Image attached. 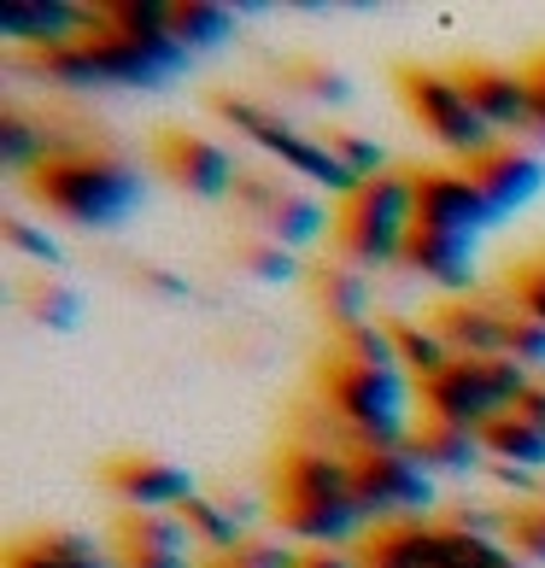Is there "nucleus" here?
I'll return each mask as SVG.
<instances>
[{
    "label": "nucleus",
    "mask_w": 545,
    "mask_h": 568,
    "mask_svg": "<svg viewBox=\"0 0 545 568\" xmlns=\"http://www.w3.org/2000/svg\"><path fill=\"white\" fill-rule=\"evenodd\" d=\"M30 305H36V317L53 323V328H71L77 323V293H65V287H41Z\"/></svg>",
    "instance_id": "obj_36"
},
{
    "label": "nucleus",
    "mask_w": 545,
    "mask_h": 568,
    "mask_svg": "<svg viewBox=\"0 0 545 568\" xmlns=\"http://www.w3.org/2000/svg\"><path fill=\"white\" fill-rule=\"evenodd\" d=\"M205 568H253L246 557H218V562H205Z\"/></svg>",
    "instance_id": "obj_42"
},
{
    "label": "nucleus",
    "mask_w": 545,
    "mask_h": 568,
    "mask_svg": "<svg viewBox=\"0 0 545 568\" xmlns=\"http://www.w3.org/2000/svg\"><path fill=\"white\" fill-rule=\"evenodd\" d=\"M305 282H311V293H317V305H323V317H329L334 334H352V328L375 323V311H370V276H364L359 264H346V258L311 264Z\"/></svg>",
    "instance_id": "obj_17"
},
{
    "label": "nucleus",
    "mask_w": 545,
    "mask_h": 568,
    "mask_svg": "<svg viewBox=\"0 0 545 568\" xmlns=\"http://www.w3.org/2000/svg\"><path fill=\"white\" fill-rule=\"evenodd\" d=\"M107 493L123 504V516H171L194 498V480H188V469H176V463L135 452V457H118L107 469Z\"/></svg>",
    "instance_id": "obj_12"
},
{
    "label": "nucleus",
    "mask_w": 545,
    "mask_h": 568,
    "mask_svg": "<svg viewBox=\"0 0 545 568\" xmlns=\"http://www.w3.org/2000/svg\"><path fill=\"white\" fill-rule=\"evenodd\" d=\"M393 334H400L405 375H411L416 387H428L440 369H452V364H457V352L446 346V334H440L434 323H405V317H393Z\"/></svg>",
    "instance_id": "obj_23"
},
{
    "label": "nucleus",
    "mask_w": 545,
    "mask_h": 568,
    "mask_svg": "<svg viewBox=\"0 0 545 568\" xmlns=\"http://www.w3.org/2000/svg\"><path fill=\"white\" fill-rule=\"evenodd\" d=\"M329 146L346 159V171H352V176H364V182H370V176H382V171H393V164H387V153H382V141H370V135L329 130Z\"/></svg>",
    "instance_id": "obj_31"
},
{
    "label": "nucleus",
    "mask_w": 545,
    "mask_h": 568,
    "mask_svg": "<svg viewBox=\"0 0 545 568\" xmlns=\"http://www.w3.org/2000/svg\"><path fill=\"white\" fill-rule=\"evenodd\" d=\"M505 357H516L528 375H545V323L522 317L516 305H511V346H505Z\"/></svg>",
    "instance_id": "obj_32"
},
{
    "label": "nucleus",
    "mask_w": 545,
    "mask_h": 568,
    "mask_svg": "<svg viewBox=\"0 0 545 568\" xmlns=\"http://www.w3.org/2000/svg\"><path fill=\"white\" fill-rule=\"evenodd\" d=\"M475 100V112L498 130V141L516 135H539V100H534V77L528 71H505V65H470L457 71Z\"/></svg>",
    "instance_id": "obj_11"
},
{
    "label": "nucleus",
    "mask_w": 545,
    "mask_h": 568,
    "mask_svg": "<svg viewBox=\"0 0 545 568\" xmlns=\"http://www.w3.org/2000/svg\"><path fill=\"white\" fill-rule=\"evenodd\" d=\"M516 416H528L534 428H545V375H539V382H534L528 393H522V405H516Z\"/></svg>",
    "instance_id": "obj_39"
},
{
    "label": "nucleus",
    "mask_w": 545,
    "mask_h": 568,
    "mask_svg": "<svg viewBox=\"0 0 545 568\" xmlns=\"http://www.w3.org/2000/svg\"><path fill=\"white\" fill-rule=\"evenodd\" d=\"M539 375H528L516 357H457L452 369H440L423 393V416L428 423H446V428H470V434H487L493 423L522 405Z\"/></svg>",
    "instance_id": "obj_5"
},
{
    "label": "nucleus",
    "mask_w": 545,
    "mask_h": 568,
    "mask_svg": "<svg viewBox=\"0 0 545 568\" xmlns=\"http://www.w3.org/2000/svg\"><path fill=\"white\" fill-rule=\"evenodd\" d=\"M411 393L416 382L400 369H359L346 357L323 364V398L329 416L341 423L346 452H405L411 446Z\"/></svg>",
    "instance_id": "obj_2"
},
{
    "label": "nucleus",
    "mask_w": 545,
    "mask_h": 568,
    "mask_svg": "<svg viewBox=\"0 0 545 568\" xmlns=\"http://www.w3.org/2000/svg\"><path fill=\"white\" fill-rule=\"evenodd\" d=\"M118 568H200L182 551H118Z\"/></svg>",
    "instance_id": "obj_37"
},
{
    "label": "nucleus",
    "mask_w": 545,
    "mask_h": 568,
    "mask_svg": "<svg viewBox=\"0 0 545 568\" xmlns=\"http://www.w3.org/2000/svg\"><path fill=\"white\" fill-rule=\"evenodd\" d=\"M493 223L498 212L487 205V194L475 187L470 171H416V229L481 241Z\"/></svg>",
    "instance_id": "obj_9"
},
{
    "label": "nucleus",
    "mask_w": 545,
    "mask_h": 568,
    "mask_svg": "<svg viewBox=\"0 0 545 568\" xmlns=\"http://www.w3.org/2000/svg\"><path fill=\"white\" fill-rule=\"evenodd\" d=\"M7 568H118V551L94 545L89 534H36L12 545Z\"/></svg>",
    "instance_id": "obj_22"
},
{
    "label": "nucleus",
    "mask_w": 545,
    "mask_h": 568,
    "mask_svg": "<svg viewBox=\"0 0 545 568\" xmlns=\"http://www.w3.org/2000/svg\"><path fill=\"white\" fill-rule=\"evenodd\" d=\"M0 41H18V48L59 53L89 41V7H71V0H0Z\"/></svg>",
    "instance_id": "obj_14"
},
{
    "label": "nucleus",
    "mask_w": 545,
    "mask_h": 568,
    "mask_svg": "<svg viewBox=\"0 0 545 568\" xmlns=\"http://www.w3.org/2000/svg\"><path fill=\"white\" fill-rule=\"evenodd\" d=\"M36 71L48 77V82H59V89H107V82H100L94 53H89V41H77V48H59V53H41Z\"/></svg>",
    "instance_id": "obj_29"
},
{
    "label": "nucleus",
    "mask_w": 545,
    "mask_h": 568,
    "mask_svg": "<svg viewBox=\"0 0 545 568\" xmlns=\"http://www.w3.org/2000/svg\"><path fill=\"white\" fill-rule=\"evenodd\" d=\"M440 521H393V528H370L352 551L364 568H428Z\"/></svg>",
    "instance_id": "obj_19"
},
{
    "label": "nucleus",
    "mask_w": 545,
    "mask_h": 568,
    "mask_svg": "<svg viewBox=\"0 0 545 568\" xmlns=\"http://www.w3.org/2000/svg\"><path fill=\"white\" fill-rule=\"evenodd\" d=\"M400 94H405L411 118L423 123L446 153L464 159V164L487 159L498 146V130L475 112V100H470V89H464V77H457V71H416L411 65V71H400Z\"/></svg>",
    "instance_id": "obj_6"
},
{
    "label": "nucleus",
    "mask_w": 545,
    "mask_h": 568,
    "mask_svg": "<svg viewBox=\"0 0 545 568\" xmlns=\"http://www.w3.org/2000/svg\"><path fill=\"white\" fill-rule=\"evenodd\" d=\"M246 270L264 282H300L305 270H300V252H287L276 241H259V246H246Z\"/></svg>",
    "instance_id": "obj_33"
},
{
    "label": "nucleus",
    "mask_w": 545,
    "mask_h": 568,
    "mask_svg": "<svg viewBox=\"0 0 545 568\" xmlns=\"http://www.w3.org/2000/svg\"><path fill=\"white\" fill-rule=\"evenodd\" d=\"M305 89L317 94V100H346V82H341V71H305Z\"/></svg>",
    "instance_id": "obj_38"
},
{
    "label": "nucleus",
    "mask_w": 545,
    "mask_h": 568,
    "mask_svg": "<svg viewBox=\"0 0 545 568\" xmlns=\"http://www.w3.org/2000/svg\"><path fill=\"white\" fill-rule=\"evenodd\" d=\"M434 328L446 334L457 357H505L511 346V305L498 300H446Z\"/></svg>",
    "instance_id": "obj_16"
},
{
    "label": "nucleus",
    "mask_w": 545,
    "mask_h": 568,
    "mask_svg": "<svg viewBox=\"0 0 545 568\" xmlns=\"http://www.w3.org/2000/svg\"><path fill=\"white\" fill-rule=\"evenodd\" d=\"M411 452L428 463L434 475H475V469H487V439L470 434V428H446V423H428L423 416V428L411 434Z\"/></svg>",
    "instance_id": "obj_21"
},
{
    "label": "nucleus",
    "mask_w": 545,
    "mask_h": 568,
    "mask_svg": "<svg viewBox=\"0 0 545 568\" xmlns=\"http://www.w3.org/2000/svg\"><path fill=\"white\" fill-rule=\"evenodd\" d=\"M334 357H346V364H359V369H400L405 375V357H400V334H393V323H364V328L341 334Z\"/></svg>",
    "instance_id": "obj_27"
},
{
    "label": "nucleus",
    "mask_w": 545,
    "mask_h": 568,
    "mask_svg": "<svg viewBox=\"0 0 545 568\" xmlns=\"http://www.w3.org/2000/svg\"><path fill=\"white\" fill-rule=\"evenodd\" d=\"M300 568H364V562H359V551H305Z\"/></svg>",
    "instance_id": "obj_40"
},
{
    "label": "nucleus",
    "mask_w": 545,
    "mask_h": 568,
    "mask_svg": "<svg viewBox=\"0 0 545 568\" xmlns=\"http://www.w3.org/2000/svg\"><path fill=\"white\" fill-rule=\"evenodd\" d=\"M182 521H188V534H194V545L205 557H235L246 539V510H235V498H205V493H194L182 504Z\"/></svg>",
    "instance_id": "obj_20"
},
{
    "label": "nucleus",
    "mask_w": 545,
    "mask_h": 568,
    "mask_svg": "<svg viewBox=\"0 0 545 568\" xmlns=\"http://www.w3.org/2000/svg\"><path fill=\"white\" fill-rule=\"evenodd\" d=\"M89 24L135 41V48L153 53L171 77H182L188 59H194L182 48V36H176V7L171 0H112V7H89Z\"/></svg>",
    "instance_id": "obj_10"
},
{
    "label": "nucleus",
    "mask_w": 545,
    "mask_h": 568,
    "mask_svg": "<svg viewBox=\"0 0 545 568\" xmlns=\"http://www.w3.org/2000/svg\"><path fill=\"white\" fill-rule=\"evenodd\" d=\"M352 475H359V504H364L370 528L423 521L434 510V469L411 446L405 452H352Z\"/></svg>",
    "instance_id": "obj_8"
},
{
    "label": "nucleus",
    "mask_w": 545,
    "mask_h": 568,
    "mask_svg": "<svg viewBox=\"0 0 545 568\" xmlns=\"http://www.w3.org/2000/svg\"><path fill=\"white\" fill-rule=\"evenodd\" d=\"M246 212V223L259 229L264 241H276L287 252H300L323 235V229H334L329 217V200L317 194V187L293 182V176H276V171H246L235 176V194H229Z\"/></svg>",
    "instance_id": "obj_7"
},
{
    "label": "nucleus",
    "mask_w": 545,
    "mask_h": 568,
    "mask_svg": "<svg viewBox=\"0 0 545 568\" xmlns=\"http://www.w3.org/2000/svg\"><path fill=\"white\" fill-rule=\"evenodd\" d=\"M487 457L493 463H511V469H528V475H539L545 469V428H534L528 416H505V423H493L487 434Z\"/></svg>",
    "instance_id": "obj_25"
},
{
    "label": "nucleus",
    "mask_w": 545,
    "mask_h": 568,
    "mask_svg": "<svg viewBox=\"0 0 545 568\" xmlns=\"http://www.w3.org/2000/svg\"><path fill=\"white\" fill-rule=\"evenodd\" d=\"M528 77H534V100H539V135H545V59H539V65H528Z\"/></svg>",
    "instance_id": "obj_41"
},
{
    "label": "nucleus",
    "mask_w": 545,
    "mask_h": 568,
    "mask_svg": "<svg viewBox=\"0 0 545 568\" xmlns=\"http://www.w3.org/2000/svg\"><path fill=\"white\" fill-rule=\"evenodd\" d=\"M0 164H7L12 176L30 182L41 164H48V123H30V118H18V112L0 118Z\"/></svg>",
    "instance_id": "obj_26"
},
{
    "label": "nucleus",
    "mask_w": 545,
    "mask_h": 568,
    "mask_svg": "<svg viewBox=\"0 0 545 568\" xmlns=\"http://www.w3.org/2000/svg\"><path fill=\"white\" fill-rule=\"evenodd\" d=\"M176 36H182L188 53L218 48V41L235 36V12H229V7H212V0H188V7H176Z\"/></svg>",
    "instance_id": "obj_28"
},
{
    "label": "nucleus",
    "mask_w": 545,
    "mask_h": 568,
    "mask_svg": "<svg viewBox=\"0 0 545 568\" xmlns=\"http://www.w3.org/2000/svg\"><path fill=\"white\" fill-rule=\"evenodd\" d=\"M505 545L522 557L545 568V498L539 504H522V510H511V528H505Z\"/></svg>",
    "instance_id": "obj_30"
},
{
    "label": "nucleus",
    "mask_w": 545,
    "mask_h": 568,
    "mask_svg": "<svg viewBox=\"0 0 545 568\" xmlns=\"http://www.w3.org/2000/svg\"><path fill=\"white\" fill-rule=\"evenodd\" d=\"M416 235V171H382L334 212V246L346 264H359L364 276L405 264V246Z\"/></svg>",
    "instance_id": "obj_3"
},
{
    "label": "nucleus",
    "mask_w": 545,
    "mask_h": 568,
    "mask_svg": "<svg viewBox=\"0 0 545 568\" xmlns=\"http://www.w3.org/2000/svg\"><path fill=\"white\" fill-rule=\"evenodd\" d=\"M511 305L522 311V317L545 323V258H534L528 270H516V276H511Z\"/></svg>",
    "instance_id": "obj_34"
},
{
    "label": "nucleus",
    "mask_w": 545,
    "mask_h": 568,
    "mask_svg": "<svg viewBox=\"0 0 545 568\" xmlns=\"http://www.w3.org/2000/svg\"><path fill=\"white\" fill-rule=\"evenodd\" d=\"M218 118H229V123H235V130L253 141L270 164H282L287 176H300L305 187H317V194H329V200H341V205H346V200L364 187V176H352V171H346V159L334 153L329 141L305 135L300 123H287L282 112L259 106V100H246V94H218Z\"/></svg>",
    "instance_id": "obj_4"
},
{
    "label": "nucleus",
    "mask_w": 545,
    "mask_h": 568,
    "mask_svg": "<svg viewBox=\"0 0 545 568\" xmlns=\"http://www.w3.org/2000/svg\"><path fill=\"white\" fill-rule=\"evenodd\" d=\"M118 551H182V557H200L194 534H188L182 510L171 516H123L118 521Z\"/></svg>",
    "instance_id": "obj_24"
},
{
    "label": "nucleus",
    "mask_w": 545,
    "mask_h": 568,
    "mask_svg": "<svg viewBox=\"0 0 545 568\" xmlns=\"http://www.w3.org/2000/svg\"><path fill=\"white\" fill-rule=\"evenodd\" d=\"M24 187H30L36 205H48L53 217H65L77 229H118L141 205V194H147V182H141L135 164L107 153V146L48 159Z\"/></svg>",
    "instance_id": "obj_1"
},
{
    "label": "nucleus",
    "mask_w": 545,
    "mask_h": 568,
    "mask_svg": "<svg viewBox=\"0 0 545 568\" xmlns=\"http://www.w3.org/2000/svg\"><path fill=\"white\" fill-rule=\"evenodd\" d=\"M405 270H416L423 282L464 293L475 282V241L470 235H434V229H416L405 246Z\"/></svg>",
    "instance_id": "obj_18"
},
{
    "label": "nucleus",
    "mask_w": 545,
    "mask_h": 568,
    "mask_svg": "<svg viewBox=\"0 0 545 568\" xmlns=\"http://www.w3.org/2000/svg\"><path fill=\"white\" fill-rule=\"evenodd\" d=\"M464 171L475 176V187L487 194V205L498 212V223H505L511 212H522L539 187H545V159L528 153V146H516V141H498L487 159H475L464 164Z\"/></svg>",
    "instance_id": "obj_15"
},
{
    "label": "nucleus",
    "mask_w": 545,
    "mask_h": 568,
    "mask_svg": "<svg viewBox=\"0 0 545 568\" xmlns=\"http://www.w3.org/2000/svg\"><path fill=\"white\" fill-rule=\"evenodd\" d=\"M159 171L171 176L176 187H188V194H200V200H229V194H235L241 164L229 159V146H218L212 135L171 130L159 141Z\"/></svg>",
    "instance_id": "obj_13"
},
{
    "label": "nucleus",
    "mask_w": 545,
    "mask_h": 568,
    "mask_svg": "<svg viewBox=\"0 0 545 568\" xmlns=\"http://www.w3.org/2000/svg\"><path fill=\"white\" fill-rule=\"evenodd\" d=\"M7 241H12L18 252H30L36 264H59V246H53V235H41V229H30L24 217H7Z\"/></svg>",
    "instance_id": "obj_35"
}]
</instances>
